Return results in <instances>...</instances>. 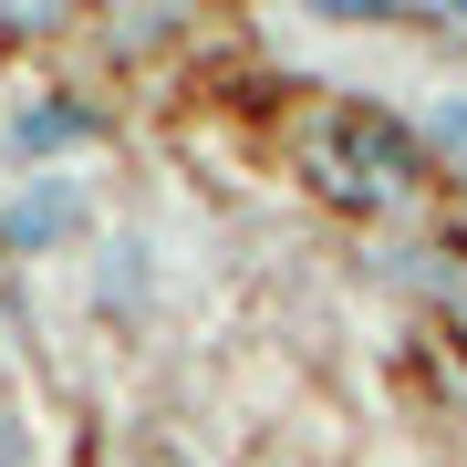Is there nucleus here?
Instances as JSON below:
<instances>
[{"label": "nucleus", "mask_w": 467, "mask_h": 467, "mask_svg": "<svg viewBox=\"0 0 467 467\" xmlns=\"http://www.w3.org/2000/svg\"><path fill=\"white\" fill-rule=\"evenodd\" d=\"M301 156H312V177L333 187V198H353V208H395L405 187H416V167H426V146L395 115H374V104L322 115L312 135H301Z\"/></svg>", "instance_id": "f257e3e1"}, {"label": "nucleus", "mask_w": 467, "mask_h": 467, "mask_svg": "<svg viewBox=\"0 0 467 467\" xmlns=\"http://www.w3.org/2000/svg\"><path fill=\"white\" fill-rule=\"evenodd\" d=\"M0 467H32V447H21V426L0 416Z\"/></svg>", "instance_id": "39448f33"}, {"label": "nucleus", "mask_w": 467, "mask_h": 467, "mask_svg": "<svg viewBox=\"0 0 467 467\" xmlns=\"http://www.w3.org/2000/svg\"><path fill=\"white\" fill-rule=\"evenodd\" d=\"M84 135H94L84 104H21L11 115V156H52V146H84Z\"/></svg>", "instance_id": "f03ea898"}, {"label": "nucleus", "mask_w": 467, "mask_h": 467, "mask_svg": "<svg viewBox=\"0 0 467 467\" xmlns=\"http://www.w3.org/2000/svg\"><path fill=\"white\" fill-rule=\"evenodd\" d=\"M426 146L467 177V94H436V104H426Z\"/></svg>", "instance_id": "20e7f679"}, {"label": "nucleus", "mask_w": 467, "mask_h": 467, "mask_svg": "<svg viewBox=\"0 0 467 467\" xmlns=\"http://www.w3.org/2000/svg\"><path fill=\"white\" fill-rule=\"evenodd\" d=\"M84 218V198H73L63 177H42V187H21V208H11V239H32V250H52V239Z\"/></svg>", "instance_id": "7ed1b4c3"}]
</instances>
